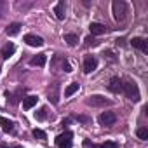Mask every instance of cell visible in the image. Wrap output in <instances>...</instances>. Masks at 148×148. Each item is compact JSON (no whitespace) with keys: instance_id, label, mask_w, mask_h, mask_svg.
<instances>
[{"instance_id":"1","label":"cell","mask_w":148,"mask_h":148,"mask_svg":"<svg viewBox=\"0 0 148 148\" xmlns=\"http://www.w3.org/2000/svg\"><path fill=\"white\" fill-rule=\"evenodd\" d=\"M122 92H124L131 101H134V103H138L139 98H141L136 82H132V80H129V79H127V80H122Z\"/></svg>"},{"instance_id":"2","label":"cell","mask_w":148,"mask_h":148,"mask_svg":"<svg viewBox=\"0 0 148 148\" xmlns=\"http://www.w3.org/2000/svg\"><path fill=\"white\" fill-rule=\"evenodd\" d=\"M112 11H113V18L115 21H124L127 16V4L124 0H115L112 4Z\"/></svg>"},{"instance_id":"3","label":"cell","mask_w":148,"mask_h":148,"mask_svg":"<svg viewBox=\"0 0 148 148\" xmlns=\"http://www.w3.org/2000/svg\"><path fill=\"white\" fill-rule=\"evenodd\" d=\"M87 105H91V106H106V105H112V101L106 99L101 94H92V96H89Z\"/></svg>"},{"instance_id":"4","label":"cell","mask_w":148,"mask_h":148,"mask_svg":"<svg viewBox=\"0 0 148 148\" xmlns=\"http://www.w3.org/2000/svg\"><path fill=\"white\" fill-rule=\"evenodd\" d=\"M71 132H64V134H59L56 138V145L58 148H71Z\"/></svg>"},{"instance_id":"5","label":"cell","mask_w":148,"mask_h":148,"mask_svg":"<svg viewBox=\"0 0 148 148\" xmlns=\"http://www.w3.org/2000/svg\"><path fill=\"white\" fill-rule=\"evenodd\" d=\"M98 120H99L101 125H113V124L117 122V115H115L113 112H103Z\"/></svg>"},{"instance_id":"6","label":"cell","mask_w":148,"mask_h":148,"mask_svg":"<svg viewBox=\"0 0 148 148\" xmlns=\"http://www.w3.org/2000/svg\"><path fill=\"white\" fill-rule=\"evenodd\" d=\"M28 45H32V47H40V45H44V38L42 37H38V35H33V33H28V35H25V38H23Z\"/></svg>"},{"instance_id":"7","label":"cell","mask_w":148,"mask_h":148,"mask_svg":"<svg viewBox=\"0 0 148 148\" xmlns=\"http://www.w3.org/2000/svg\"><path fill=\"white\" fill-rule=\"evenodd\" d=\"M131 45H132L134 49H139L141 52H146V51H148V42H146L145 38H141V37L131 38Z\"/></svg>"},{"instance_id":"8","label":"cell","mask_w":148,"mask_h":148,"mask_svg":"<svg viewBox=\"0 0 148 148\" xmlns=\"http://www.w3.org/2000/svg\"><path fill=\"white\" fill-rule=\"evenodd\" d=\"M98 68V59L94 58V56H87L86 59H84V71L86 73H91V71H94Z\"/></svg>"},{"instance_id":"9","label":"cell","mask_w":148,"mask_h":148,"mask_svg":"<svg viewBox=\"0 0 148 148\" xmlns=\"http://www.w3.org/2000/svg\"><path fill=\"white\" fill-rule=\"evenodd\" d=\"M89 30H91L92 35H105V33L108 32V28H106L103 23H91V25H89Z\"/></svg>"},{"instance_id":"10","label":"cell","mask_w":148,"mask_h":148,"mask_svg":"<svg viewBox=\"0 0 148 148\" xmlns=\"http://www.w3.org/2000/svg\"><path fill=\"white\" fill-rule=\"evenodd\" d=\"M108 89H110L112 92H115V94L122 92V80H120L119 77H113V79L110 80V84H108Z\"/></svg>"},{"instance_id":"11","label":"cell","mask_w":148,"mask_h":148,"mask_svg":"<svg viewBox=\"0 0 148 148\" xmlns=\"http://www.w3.org/2000/svg\"><path fill=\"white\" fill-rule=\"evenodd\" d=\"M45 63H47V56L45 54H37V56H33L30 59V64L32 66H44Z\"/></svg>"},{"instance_id":"12","label":"cell","mask_w":148,"mask_h":148,"mask_svg":"<svg viewBox=\"0 0 148 148\" xmlns=\"http://www.w3.org/2000/svg\"><path fill=\"white\" fill-rule=\"evenodd\" d=\"M0 125H2V129L5 132H12L14 131V122L9 120V119H5V117H2V115H0Z\"/></svg>"},{"instance_id":"13","label":"cell","mask_w":148,"mask_h":148,"mask_svg":"<svg viewBox=\"0 0 148 148\" xmlns=\"http://www.w3.org/2000/svg\"><path fill=\"white\" fill-rule=\"evenodd\" d=\"M14 52H16V45H14V44H7V45L2 47V58H4V59H9Z\"/></svg>"},{"instance_id":"14","label":"cell","mask_w":148,"mask_h":148,"mask_svg":"<svg viewBox=\"0 0 148 148\" xmlns=\"http://www.w3.org/2000/svg\"><path fill=\"white\" fill-rule=\"evenodd\" d=\"M37 96H26V98H23V108L25 110H30V108H33L35 105H37Z\"/></svg>"},{"instance_id":"15","label":"cell","mask_w":148,"mask_h":148,"mask_svg":"<svg viewBox=\"0 0 148 148\" xmlns=\"http://www.w3.org/2000/svg\"><path fill=\"white\" fill-rule=\"evenodd\" d=\"M79 91V84L77 82H71V84H68L66 86V89H64V98H70V96H73Z\"/></svg>"},{"instance_id":"16","label":"cell","mask_w":148,"mask_h":148,"mask_svg":"<svg viewBox=\"0 0 148 148\" xmlns=\"http://www.w3.org/2000/svg\"><path fill=\"white\" fill-rule=\"evenodd\" d=\"M54 14H56L58 19H64V2H63V0L56 4V7H54Z\"/></svg>"},{"instance_id":"17","label":"cell","mask_w":148,"mask_h":148,"mask_svg":"<svg viewBox=\"0 0 148 148\" xmlns=\"http://www.w3.org/2000/svg\"><path fill=\"white\" fill-rule=\"evenodd\" d=\"M19 30H21V23H12V25H9V26H7L5 33H7L9 37H14V35H18V33H19Z\"/></svg>"},{"instance_id":"18","label":"cell","mask_w":148,"mask_h":148,"mask_svg":"<svg viewBox=\"0 0 148 148\" xmlns=\"http://www.w3.org/2000/svg\"><path fill=\"white\" fill-rule=\"evenodd\" d=\"M64 42L68 44V45H77L79 44V37L75 35V33H64Z\"/></svg>"},{"instance_id":"19","label":"cell","mask_w":148,"mask_h":148,"mask_svg":"<svg viewBox=\"0 0 148 148\" xmlns=\"http://www.w3.org/2000/svg\"><path fill=\"white\" fill-rule=\"evenodd\" d=\"M136 136H138L139 139L146 141V139H148V129H146V127H138V131H136Z\"/></svg>"},{"instance_id":"20","label":"cell","mask_w":148,"mask_h":148,"mask_svg":"<svg viewBox=\"0 0 148 148\" xmlns=\"http://www.w3.org/2000/svg\"><path fill=\"white\" fill-rule=\"evenodd\" d=\"M33 136H35L37 139H40V141H45V139H47V136H45V132H44L42 129H33Z\"/></svg>"},{"instance_id":"21","label":"cell","mask_w":148,"mask_h":148,"mask_svg":"<svg viewBox=\"0 0 148 148\" xmlns=\"http://www.w3.org/2000/svg\"><path fill=\"white\" fill-rule=\"evenodd\" d=\"M35 117H37V120H44V119L47 117V108H40V110L35 113Z\"/></svg>"},{"instance_id":"22","label":"cell","mask_w":148,"mask_h":148,"mask_svg":"<svg viewBox=\"0 0 148 148\" xmlns=\"http://www.w3.org/2000/svg\"><path fill=\"white\" fill-rule=\"evenodd\" d=\"M99 148H119V145H117L115 141H106V143H103Z\"/></svg>"},{"instance_id":"23","label":"cell","mask_w":148,"mask_h":148,"mask_svg":"<svg viewBox=\"0 0 148 148\" xmlns=\"http://www.w3.org/2000/svg\"><path fill=\"white\" fill-rule=\"evenodd\" d=\"M63 70H64L66 73H70V71H71V66H70V64H68V63L64 61V63H63Z\"/></svg>"},{"instance_id":"24","label":"cell","mask_w":148,"mask_h":148,"mask_svg":"<svg viewBox=\"0 0 148 148\" xmlns=\"http://www.w3.org/2000/svg\"><path fill=\"white\" fill-rule=\"evenodd\" d=\"M86 42H87V45H91V44L94 45V44H96V40H94V38H91V37H89V38H86Z\"/></svg>"},{"instance_id":"25","label":"cell","mask_w":148,"mask_h":148,"mask_svg":"<svg viewBox=\"0 0 148 148\" xmlns=\"http://www.w3.org/2000/svg\"><path fill=\"white\" fill-rule=\"evenodd\" d=\"M79 120H80V122H84V124H89V122H91L87 117H79Z\"/></svg>"},{"instance_id":"26","label":"cell","mask_w":148,"mask_h":148,"mask_svg":"<svg viewBox=\"0 0 148 148\" xmlns=\"http://www.w3.org/2000/svg\"><path fill=\"white\" fill-rule=\"evenodd\" d=\"M0 148H9V146H5V145H0Z\"/></svg>"}]
</instances>
